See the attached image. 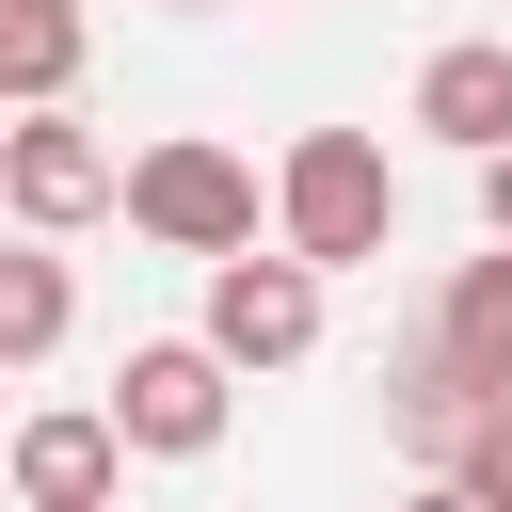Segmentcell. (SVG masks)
Instances as JSON below:
<instances>
[{
    "label": "cell",
    "mask_w": 512,
    "mask_h": 512,
    "mask_svg": "<svg viewBox=\"0 0 512 512\" xmlns=\"http://www.w3.org/2000/svg\"><path fill=\"white\" fill-rule=\"evenodd\" d=\"M112 512H128V496H112Z\"/></svg>",
    "instance_id": "cell-15"
},
{
    "label": "cell",
    "mask_w": 512,
    "mask_h": 512,
    "mask_svg": "<svg viewBox=\"0 0 512 512\" xmlns=\"http://www.w3.org/2000/svg\"><path fill=\"white\" fill-rule=\"evenodd\" d=\"M384 512H512V496H480V480L448 464V480H416V496H384Z\"/></svg>",
    "instance_id": "cell-12"
},
{
    "label": "cell",
    "mask_w": 512,
    "mask_h": 512,
    "mask_svg": "<svg viewBox=\"0 0 512 512\" xmlns=\"http://www.w3.org/2000/svg\"><path fill=\"white\" fill-rule=\"evenodd\" d=\"M128 224H144L160 256H240V240H256V160L208 144V128H160V144L128 160Z\"/></svg>",
    "instance_id": "cell-2"
},
{
    "label": "cell",
    "mask_w": 512,
    "mask_h": 512,
    "mask_svg": "<svg viewBox=\"0 0 512 512\" xmlns=\"http://www.w3.org/2000/svg\"><path fill=\"white\" fill-rule=\"evenodd\" d=\"M176 16H224V0H176Z\"/></svg>",
    "instance_id": "cell-14"
},
{
    "label": "cell",
    "mask_w": 512,
    "mask_h": 512,
    "mask_svg": "<svg viewBox=\"0 0 512 512\" xmlns=\"http://www.w3.org/2000/svg\"><path fill=\"white\" fill-rule=\"evenodd\" d=\"M448 464H464V480H480V496H512V400H480V432H464V448H448Z\"/></svg>",
    "instance_id": "cell-11"
},
{
    "label": "cell",
    "mask_w": 512,
    "mask_h": 512,
    "mask_svg": "<svg viewBox=\"0 0 512 512\" xmlns=\"http://www.w3.org/2000/svg\"><path fill=\"white\" fill-rule=\"evenodd\" d=\"M272 240H304L320 272H368V256L400 240V176H384V144H368V128H304V144L272 160Z\"/></svg>",
    "instance_id": "cell-1"
},
{
    "label": "cell",
    "mask_w": 512,
    "mask_h": 512,
    "mask_svg": "<svg viewBox=\"0 0 512 512\" xmlns=\"http://www.w3.org/2000/svg\"><path fill=\"white\" fill-rule=\"evenodd\" d=\"M480 240H512V144L480 160Z\"/></svg>",
    "instance_id": "cell-13"
},
{
    "label": "cell",
    "mask_w": 512,
    "mask_h": 512,
    "mask_svg": "<svg viewBox=\"0 0 512 512\" xmlns=\"http://www.w3.org/2000/svg\"><path fill=\"white\" fill-rule=\"evenodd\" d=\"M0 208H16L32 240H80L96 208H128V160L48 96V112H16V128H0Z\"/></svg>",
    "instance_id": "cell-4"
},
{
    "label": "cell",
    "mask_w": 512,
    "mask_h": 512,
    "mask_svg": "<svg viewBox=\"0 0 512 512\" xmlns=\"http://www.w3.org/2000/svg\"><path fill=\"white\" fill-rule=\"evenodd\" d=\"M112 416H128L144 464H208L224 416H240V352H224L208 320H192V336H144V352L112 368Z\"/></svg>",
    "instance_id": "cell-3"
},
{
    "label": "cell",
    "mask_w": 512,
    "mask_h": 512,
    "mask_svg": "<svg viewBox=\"0 0 512 512\" xmlns=\"http://www.w3.org/2000/svg\"><path fill=\"white\" fill-rule=\"evenodd\" d=\"M208 336H224L240 368H304V352H320V256H304V240L208 256Z\"/></svg>",
    "instance_id": "cell-5"
},
{
    "label": "cell",
    "mask_w": 512,
    "mask_h": 512,
    "mask_svg": "<svg viewBox=\"0 0 512 512\" xmlns=\"http://www.w3.org/2000/svg\"><path fill=\"white\" fill-rule=\"evenodd\" d=\"M64 320H80L64 256H48V240H32V256H0V368H48V352H64Z\"/></svg>",
    "instance_id": "cell-10"
},
{
    "label": "cell",
    "mask_w": 512,
    "mask_h": 512,
    "mask_svg": "<svg viewBox=\"0 0 512 512\" xmlns=\"http://www.w3.org/2000/svg\"><path fill=\"white\" fill-rule=\"evenodd\" d=\"M432 352H448L480 400H512V240H496V256H464V272L432 288Z\"/></svg>",
    "instance_id": "cell-8"
},
{
    "label": "cell",
    "mask_w": 512,
    "mask_h": 512,
    "mask_svg": "<svg viewBox=\"0 0 512 512\" xmlns=\"http://www.w3.org/2000/svg\"><path fill=\"white\" fill-rule=\"evenodd\" d=\"M64 80H80V0H0V96L48 112Z\"/></svg>",
    "instance_id": "cell-9"
},
{
    "label": "cell",
    "mask_w": 512,
    "mask_h": 512,
    "mask_svg": "<svg viewBox=\"0 0 512 512\" xmlns=\"http://www.w3.org/2000/svg\"><path fill=\"white\" fill-rule=\"evenodd\" d=\"M416 128H432V144H464V160H496V144H512V32L432 48V64H416Z\"/></svg>",
    "instance_id": "cell-7"
},
{
    "label": "cell",
    "mask_w": 512,
    "mask_h": 512,
    "mask_svg": "<svg viewBox=\"0 0 512 512\" xmlns=\"http://www.w3.org/2000/svg\"><path fill=\"white\" fill-rule=\"evenodd\" d=\"M128 496V416L96 400H48V416H16V512H112Z\"/></svg>",
    "instance_id": "cell-6"
}]
</instances>
